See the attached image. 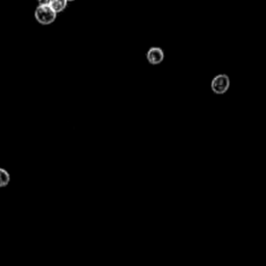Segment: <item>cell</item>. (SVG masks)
Here are the masks:
<instances>
[{
  "label": "cell",
  "instance_id": "obj_1",
  "mask_svg": "<svg viewBox=\"0 0 266 266\" xmlns=\"http://www.w3.org/2000/svg\"><path fill=\"white\" fill-rule=\"evenodd\" d=\"M57 14L52 11L49 6V2L47 4H39L38 8L34 11V19L41 25H50L56 20Z\"/></svg>",
  "mask_w": 266,
  "mask_h": 266
},
{
  "label": "cell",
  "instance_id": "obj_2",
  "mask_svg": "<svg viewBox=\"0 0 266 266\" xmlns=\"http://www.w3.org/2000/svg\"><path fill=\"white\" fill-rule=\"evenodd\" d=\"M211 91L217 95H224L230 88V78L227 74H218L211 80Z\"/></svg>",
  "mask_w": 266,
  "mask_h": 266
},
{
  "label": "cell",
  "instance_id": "obj_3",
  "mask_svg": "<svg viewBox=\"0 0 266 266\" xmlns=\"http://www.w3.org/2000/svg\"><path fill=\"white\" fill-rule=\"evenodd\" d=\"M147 61L151 64H159L164 60V52L160 47H151L147 51Z\"/></svg>",
  "mask_w": 266,
  "mask_h": 266
},
{
  "label": "cell",
  "instance_id": "obj_4",
  "mask_svg": "<svg viewBox=\"0 0 266 266\" xmlns=\"http://www.w3.org/2000/svg\"><path fill=\"white\" fill-rule=\"evenodd\" d=\"M67 4H68V1H66V0H50L49 1V6L56 14L62 13L66 10Z\"/></svg>",
  "mask_w": 266,
  "mask_h": 266
},
{
  "label": "cell",
  "instance_id": "obj_5",
  "mask_svg": "<svg viewBox=\"0 0 266 266\" xmlns=\"http://www.w3.org/2000/svg\"><path fill=\"white\" fill-rule=\"evenodd\" d=\"M11 181V176L9 174V172L0 168V188H5L10 184Z\"/></svg>",
  "mask_w": 266,
  "mask_h": 266
}]
</instances>
